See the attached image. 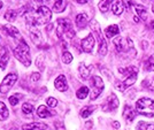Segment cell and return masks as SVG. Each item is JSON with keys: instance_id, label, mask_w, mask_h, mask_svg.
I'll list each match as a JSON object with an SVG mask.
<instances>
[{"instance_id": "24", "label": "cell", "mask_w": 154, "mask_h": 130, "mask_svg": "<svg viewBox=\"0 0 154 130\" xmlns=\"http://www.w3.org/2000/svg\"><path fill=\"white\" fill-rule=\"evenodd\" d=\"M78 70H79V75H81V77L83 78V79H88V78L90 77V69H89L86 66H84L83 63H81V65H79Z\"/></svg>"}, {"instance_id": "8", "label": "cell", "mask_w": 154, "mask_h": 130, "mask_svg": "<svg viewBox=\"0 0 154 130\" xmlns=\"http://www.w3.org/2000/svg\"><path fill=\"white\" fill-rule=\"evenodd\" d=\"M16 81H17V75L16 74H13V73L8 74L6 77L2 79V82L0 84V92L4 93V94L7 93L13 88V85L16 83Z\"/></svg>"}, {"instance_id": "23", "label": "cell", "mask_w": 154, "mask_h": 130, "mask_svg": "<svg viewBox=\"0 0 154 130\" xmlns=\"http://www.w3.org/2000/svg\"><path fill=\"white\" fill-rule=\"evenodd\" d=\"M135 9L137 15L139 16V19L143 20V21H146V19H147V12H146V9L141 6V5H135Z\"/></svg>"}, {"instance_id": "35", "label": "cell", "mask_w": 154, "mask_h": 130, "mask_svg": "<svg viewBox=\"0 0 154 130\" xmlns=\"http://www.w3.org/2000/svg\"><path fill=\"white\" fill-rule=\"evenodd\" d=\"M146 68L148 70H153L154 72V55H151L146 61Z\"/></svg>"}, {"instance_id": "10", "label": "cell", "mask_w": 154, "mask_h": 130, "mask_svg": "<svg viewBox=\"0 0 154 130\" xmlns=\"http://www.w3.org/2000/svg\"><path fill=\"white\" fill-rule=\"evenodd\" d=\"M119 107V99L115 94H110L107 99H106V103L103 106V112H112L116 110Z\"/></svg>"}, {"instance_id": "6", "label": "cell", "mask_w": 154, "mask_h": 130, "mask_svg": "<svg viewBox=\"0 0 154 130\" xmlns=\"http://www.w3.org/2000/svg\"><path fill=\"white\" fill-rule=\"evenodd\" d=\"M91 26H92L93 31L96 32L97 37H98V40H99V54L103 57V55L107 54V43H106L105 38L103 37L101 31H100V28H99V24L97 23L96 21H93V22L91 23Z\"/></svg>"}, {"instance_id": "7", "label": "cell", "mask_w": 154, "mask_h": 130, "mask_svg": "<svg viewBox=\"0 0 154 130\" xmlns=\"http://www.w3.org/2000/svg\"><path fill=\"white\" fill-rule=\"evenodd\" d=\"M91 83H92V92H91V99L94 100L100 96V93L103 90V82L101 77L99 76H93L91 78Z\"/></svg>"}, {"instance_id": "21", "label": "cell", "mask_w": 154, "mask_h": 130, "mask_svg": "<svg viewBox=\"0 0 154 130\" xmlns=\"http://www.w3.org/2000/svg\"><path fill=\"white\" fill-rule=\"evenodd\" d=\"M119 32H120V29H119V26H116V24L109 26L108 28H106V30H105V33H106V36H107L108 38H112V37H114L116 35H119Z\"/></svg>"}, {"instance_id": "34", "label": "cell", "mask_w": 154, "mask_h": 130, "mask_svg": "<svg viewBox=\"0 0 154 130\" xmlns=\"http://www.w3.org/2000/svg\"><path fill=\"white\" fill-rule=\"evenodd\" d=\"M62 60H63L64 63H70L71 61H72V55H71V53L67 52V51H64L63 54H62Z\"/></svg>"}, {"instance_id": "44", "label": "cell", "mask_w": 154, "mask_h": 130, "mask_svg": "<svg viewBox=\"0 0 154 130\" xmlns=\"http://www.w3.org/2000/svg\"><path fill=\"white\" fill-rule=\"evenodd\" d=\"M1 7H2V2L0 1V9H1Z\"/></svg>"}, {"instance_id": "9", "label": "cell", "mask_w": 154, "mask_h": 130, "mask_svg": "<svg viewBox=\"0 0 154 130\" xmlns=\"http://www.w3.org/2000/svg\"><path fill=\"white\" fill-rule=\"evenodd\" d=\"M137 81V74H132V75H130L128 77H125V79H123L122 82H116V89L117 90H120V91H124V90H127L128 88H130L132 84H135V82Z\"/></svg>"}, {"instance_id": "29", "label": "cell", "mask_w": 154, "mask_h": 130, "mask_svg": "<svg viewBox=\"0 0 154 130\" xmlns=\"http://www.w3.org/2000/svg\"><path fill=\"white\" fill-rule=\"evenodd\" d=\"M4 17H5V20L9 21V22H14V21L16 20V17H17V12L9 9V11H7L6 13H5Z\"/></svg>"}, {"instance_id": "30", "label": "cell", "mask_w": 154, "mask_h": 130, "mask_svg": "<svg viewBox=\"0 0 154 130\" xmlns=\"http://www.w3.org/2000/svg\"><path fill=\"white\" fill-rule=\"evenodd\" d=\"M88 94H89V88H86V86H82L79 90H77L76 93L78 99H84V98L88 97Z\"/></svg>"}, {"instance_id": "25", "label": "cell", "mask_w": 154, "mask_h": 130, "mask_svg": "<svg viewBox=\"0 0 154 130\" xmlns=\"http://www.w3.org/2000/svg\"><path fill=\"white\" fill-rule=\"evenodd\" d=\"M9 60V55H8V52H7L6 48H4V53L1 55V59H0V69H6L7 67V62Z\"/></svg>"}, {"instance_id": "20", "label": "cell", "mask_w": 154, "mask_h": 130, "mask_svg": "<svg viewBox=\"0 0 154 130\" xmlns=\"http://www.w3.org/2000/svg\"><path fill=\"white\" fill-rule=\"evenodd\" d=\"M119 72L121 73L122 75H124L125 77H128L132 74H138V68L134 67V66H130V67H127V68H120Z\"/></svg>"}, {"instance_id": "16", "label": "cell", "mask_w": 154, "mask_h": 130, "mask_svg": "<svg viewBox=\"0 0 154 130\" xmlns=\"http://www.w3.org/2000/svg\"><path fill=\"white\" fill-rule=\"evenodd\" d=\"M112 11L115 15H121L124 11V2L123 0H114L112 4Z\"/></svg>"}, {"instance_id": "11", "label": "cell", "mask_w": 154, "mask_h": 130, "mask_svg": "<svg viewBox=\"0 0 154 130\" xmlns=\"http://www.w3.org/2000/svg\"><path fill=\"white\" fill-rule=\"evenodd\" d=\"M94 43H96V40H94L93 35H92V33H89L88 37H85V38L82 40V43H81L82 50H83L84 52L90 53L91 51L93 50V47H94Z\"/></svg>"}, {"instance_id": "12", "label": "cell", "mask_w": 154, "mask_h": 130, "mask_svg": "<svg viewBox=\"0 0 154 130\" xmlns=\"http://www.w3.org/2000/svg\"><path fill=\"white\" fill-rule=\"evenodd\" d=\"M29 31H30V36H31L32 38V42L36 45H40L43 38H42V32L37 28V26H29Z\"/></svg>"}, {"instance_id": "33", "label": "cell", "mask_w": 154, "mask_h": 130, "mask_svg": "<svg viewBox=\"0 0 154 130\" xmlns=\"http://www.w3.org/2000/svg\"><path fill=\"white\" fill-rule=\"evenodd\" d=\"M22 112L24 114H31L33 112V106L31 104H29V103H26V104L22 105Z\"/></svg>"}, {"instance_id": "27", "label": "cell", "mask_w": 154, "mask_h": 130, "mask_svg": "<svg viewBox=\"0 0 154 130\" xmlns=\"http://www.w3.org/2000/svg\"><path fill=\"white\" fill-rule=\"evenodd\" d=\"M113 1L114 0H101L100 2H99V9L103 12V13H105V12H107L109 9V7L112 6V4H113Z\"/></svg>"}, {"instance_id": "45", "label": "cell", "mask_w": 154, "mask_h": 130, "mask_svg": "<svg viewBox=\"0 0 154 130\" xmlns=\"http://www.w3.org/2000/svg\"><path fill=\"white\" fill-rule=\"evenodd\" d=\"M11 130H19V129H17V128H12Z\"/></svg>"}, {"instance_id": "43", "label": "cell", "mask_w": 154, "mask_h": 130, "mask_svg": "<svg viewBox=\"0 0 154 130\" xmlns=\"http://www.w3.org/2000/svg\"><path fill=\"white\" fill-rule=\"evenodd\" d=\"M151 26H152V28H153V29H154V20H153V21H152V23H151Z\"/></svg>"}, {"instance_id": "17", "label": "cell", "mask_w": 154, "mask_h": 130, "mask_svg": "<svg viewBox=\"0 0 154 130\" xmlns=\"http://www.w3.org/2000/svg\"><path fill=\"white\" fill-rule=\"evenodd\" d=\"M89 23V17L86 14H78L76 16V26L79 28V29H83L85 26H88Z\"/></svg>"}, {"instance_id": "14", "label": "cell", "mask_w": 154, "mask_h": 130, "mask_svg": "<svg viewBox=\"0 0 154 130\" xmlns=\"http://www.w3.org/2000/svg\"><path fill=\"white\" fill-rule=\"evenodd\" d=\"M4 29H5V31H6L11 37H13L16 42H20L21 39H22V36H21V33H20V31L15 28V26H9V24H7V26H4Z\"/></svg>"}, {"instance_id": "40", "label": "cell", "mask_w": 154, "mask_h": 130, "mask_svg": "<svg viewBox=\"0 0 154 130\" xmlns=\"http://www.w3.org/2000/svg\"><path fill=\"white\" fill-rule=\"evenodd\" d=\"M113 127L116 128V129H119V128H120V123H119V122H113Z\"/></svg>"}, {"instance_id": "39", "label": "cell", "mask_w": 154, "mask_h": 130, "mask_svg": "<svg viewBox=\"0 0 154 130\" xmlns=\"http://www.w3.org/2000/svg\"><path fill=\"white\" fill-rule=\"evenodd\" d=\"M39 78H40V74H38V73H33V74L31 75L32 81H38Z\"/></svg>"}, {"instance_id": "41", "label": "cell", "mask_w": 154, "mask_h": 130, "mask_svg": "<svg viewBox=\"0 0 154 130\" xmlns=\"http://www.w3.org/2000/svg\"><path fill=\"white\" fill-rule=\"evenodd\" d=\"M76 1L78 2V4H86L89 0H76Z\"/></svg>"}, {"instance_id": "36", "label": "cell", "mask_w": 154, "mask_h": 130, "mask_svg": "<svg viewBox=\"0 0 154 130\" xmlns=\"http://www.w3.org/2000/svg\"><path fill=\"white\" fill-rule=\"evenodd\" d=\"M46 103H47V105H48L50 107H57V105H58V100H57L55 98H47Z\"/></svg>"}, {"instance_id": "1", "label": "cell", "mask_w": 154, "mask_h": 130, "mask_svg": "<svg viewBox=\"0 0 154 130\" xmlns=\"http://www.w3.org/2000/svg\"><path fill=\"white\" fill-rule=\"evenodd\" d=\"M52 17V12L46 6H40L35 11H28L24 13V19L29 26H39L50 22Z\"/></svg>"}, {"instance_id": "13", "label": "cell", "mask_w": 154, "mask_h": 130, "mask_svg": "<svg viewBox=\"0 0 154 130\" xmlns=\"http://www.w3.org/2000/svg\"><path fill=\"white\" fill-rule=\"evenodd\" d=\"M54 85H55V88L58 89L59 91L61 92L68 90V84H67V81H66V77H64L63 75H59L58 77L55 78Z\"/></svg>"}, {"instance_id": "38", "label": "cell", "mask_w": 154, "mask_h": 130, "mask_svg": "<svg viewBox=\"0 0 154 130\" xmlns=\"http://www.w3.org/2000/svg\"><path fill=\"white\" fill-rule=\"evenodd\" d=\"M55 128H57L58 130H66L61 121H57V122H55Z\"/></svg>"}, {"instance_id": "47", "label": "cell", "mask_w": 154, "mask_h": 130, "mask_svg": "<svg viewBox=\"0 0 154 130\" xmlns=\"http://www.w3.org/2000/svg\"><path fill=\"white\" fill-rule=\"evenodd\" d=\"M0 44H1V40H0Z\"/></svg>"}, {"instance_id": "18", "label": "cell", "mask_w": 154, "mask_h": 130, "mask_svg": "<svg viewBox=\"0 0 154 130\" xmlns=\"http://www.w3.org/2000/svg\"><path fill=\"white\" fill-rule=\"evenodd\" d=\"M135 116H136L135 110H134L131 106L127 105V106L124 107V110H123V117H124L127 121H134Z\"/></svg>"}, {"instance_id": "32", "label": "cell", "mask_w": 154, "mask_h": 130, "mask_svg": "<svg viewBox=\"0 0 154 130\" xmlns=\"http://www.w3.org/2000/svg\"><path fill=\"white\" fill-rule=\"evenodd\" d=\"M138 130H154V124L140 122L138 124Z\"/></svg>"}, {"instance_id": "15", "label": "cell", "mask_w": 154, "mask_h": 130, "mask_svg": "<svg viewBox=\"0 0 154 130\" xmlns=\"http://www.w3.org/2000/svg\"><path fill=\"white\" fill-rule=\"evenodd\" d=\"M47 129V124L40 123V122H32V123L23 124L22 130H46Z\"/></svg>"}, {"instance_id": "26", "label": "cell", "mask_w": 154, "mask_h": 130, "mask_svg": "<svg viewBox=\"0 0 154 130\" xmlns=\"http://www.w3.org/2000/svg\"><path fill=\"white\" fill-rule=\"evenodd\" d=\"M9 116V112L8 108L6 107V105L0 101V121H5L7 117Z\"/></svg>"}, {"instance_id": "37", "label": "cell", "mask_w": 154, "mask_h": 130, "mask_svg": "<svg viewBox=\"0 0 154 130\" xmlns=\"http://www.w3.org/2000/svg\"><path fill=\"white\" fill-rule=\"evenodd\" d=\"M9 103H11V105L12 106H15V105H17V103H19V97L17 96H11L9 97Z\"/></svg>"}, {"instance_id": "31", "label": "cell", "mask_w": 154, "mask_h": 130, "mask_svg": "<svg viewBox=\"0 0 154 130\" xmlns=\"http://www.w3.org/2000/svg\"><path fill=\"white\" fill-rule=\"evenodd\" d=\"M143 85L149 89L151 91H154V77H148L145 81H143Z\"/></svg>"}, {"instance_id": "46", "label": "cell", "mask_w": 154, "mask_h": 130, "mask_svg": "<svg viewBox=\"0 0 154 130\" xmlns=\"http://www.w3.org/2000/svg\"><path fill=\"white\" fill-rule=\"evenodd\" d=\"M152 9H153V13H154V4H153V6H152Z\"/></svg>"}, {"instance_id": "22", "label": "cell", "mask_w": 154, "mask_h": 130, "mask_svg": "<svg viewBox=\"0 0 154 130\" xmlns=\"http://www.w3.org/2000/svg\"><path fill=\"white\" fill-rule=\"evenodd\" d=\"M67 7V1L66 0H55L54 1V5H53V9L58 13L63 12Z\"/></svg>"}, {"instance_id": "19", "label": "cell", "mask_w": 154, "mask_h": 130, "mask_svg": "<svg viewBox=\"0 0 154 130\" xmlns=\"http://www.w3.org/2000/svg\"><path fill=\"white\" fill-rule=\"evenodd\" d=\"M37 114L40 119H45V117H48L50 115H55V112L51 111V113H50L46 106H39L38 110H37Z\"/></svg>"}, {"instance_id": "5", "label": "cell", "mask_w": 154, "mask_h": 130, "mask_svg": "<svg viewBox=\"0 0 154 130\" xmlns=\"http://www.w3.org/2000/svg\"><path fill=\"white\" fill-rule=\"evenodd\" d=\"M113 44L115 45L116 51L119 53H127L129 51L136 52L134 50V43L132 40L129 38H124V37H117L113 40Z\"/></svg>"}, {"instance_id": "42", "label": "cell", "mask_w": 154, "mask_h": 130, "mask_svg": "<svg viewBox=\"0 0 154 130\" xmlns=\"http://www.w3.org/2000/svg\"><path fill=\"white\" fill-rule=\"evenodd\" d=\"M37 1H38V2H47L48 0H37Z\"/></svg>"}, {"instance_id": "28", "label": "cell", "mask_w": 154, "mask_h": 130, "mask_svg": "<svg viewBox=\"0 0 154 130\" xmlns=\"http://www.w3.org/2000/svg\"><path fill=\"white\" fill-rule=\"evenodd\" d=\"M96 106H86V107H84L83 110L81 111V116L82 117H88L90 116L91 114L93 113V111H96Z\"/></svg>"}, {"instance_id": "2", "label": "cell", "mask_w": 154, "mask_h": 130, "mask_svg": "<svg viewBox=\"0 0 154 130\" xmlns=\"http://www.w3.org/2000/svg\"><path fill=\"white\" fill-rule=\"evenodd\" d=\"M13 53L15 58L19 61H21L26 67H29L31 65V59H30V47L26 43V40L22 38L20 42H17V46L13 50Z\"/></svg>"}, {"instance_id": "3", "label": "cell", "mask_w": 154, "mask_h": 130, "mask_svg": "<svg viewBox=\"0 0 154 130\" xmlns=\"http://www.w3.org/2000/svg\"><path fill=\"white\" fill-rule=\"evenodd\" d=\"M136 111L141 115L154 117V100L151 98H141L136 103Z\"/></svg>"}, {"instance_id": "4", "label": "cell", "mask_w": 154, "mask_h": 130, "mask_svg": "<svg viewBox=\"0 0 154 130\" xmlns=\"http://www.w3.org/2000/svg\"><path fill=\"white\" fill-rule=\"evenodd\" d=\"M58 28H57V35L59 38L66 37L68 39H71L75 36V31L71 28L70 22L66 19H58Z\"/></svg>"}]
</instances>
